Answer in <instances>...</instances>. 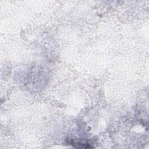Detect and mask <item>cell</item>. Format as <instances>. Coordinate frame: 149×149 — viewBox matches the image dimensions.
<instances>
[{
  "instance_id": "1",
  "label": "cell",
  "mask_w": 149,
  "mask_h": 149,
  "mask_svg": "<svg viewBox=\"0 0 149 149\" xmlns=\"http://www.w3.org/2000/svg\"><path fill=\"white\" fill-rule=\"evenodd\" d=\"M69 144L77 148H91L93 146L86 140L70 139L69 140Z\"/></svg>"
}]
</instances>
